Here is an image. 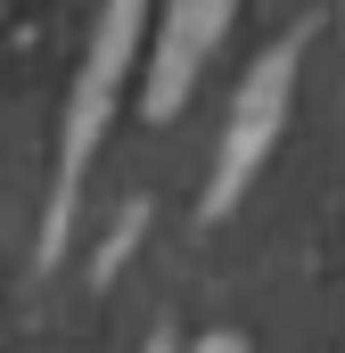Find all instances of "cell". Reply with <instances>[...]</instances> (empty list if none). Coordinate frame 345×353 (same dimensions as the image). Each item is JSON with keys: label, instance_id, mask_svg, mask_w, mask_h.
<instances>
[{"label": "cell", "instance_id": "obj_1", "mask_svg": "<svg viewBox=\"0 0 345 353\" xmlns=\"http://www.w3.org/2000/svg\"><path fill=\"white\" fill-rule=\"evenodd\" d=\"M157 25V0H99V25H90V50L75 66V90H66V132H58V214L75 197L83 165L99 157L107 123H115V99L140 66V33Z\"/></svg>", "mask_w": 345, "mask_h": 353}, {"label": "cell", "instance_id": "obj_2", "mask_svg": "<svg viewBox=\"0 0 345 353\" xmlns=\"http://www.w3.org/2000/svg\"><path fill=\"white\" fill-rule=\"evenodd\" d=\"M304 33H279L255 66L239 74V99H230V123H222V148H214V181H206V214H230L247 197V181L271 165L279 132H288V107H296V74H304Z\"/></svg>", "mask_w": 345, "mask_h": 353}, {"label": "cell", "instance_id": "obj_3", "mask_svg": "<svg viewBox=\"0 0 345 353\" xmlns=\"http://www.w3.org/2000/svg\"><path fill=\"white\" fill-rule=\"evenodd\" d=\"M239 0H157V25H148V74H140V115L172 123L189 107V90L206 83L222 33H230Z\"/></svg>", "mask_w": 345, "mask_h": 353}, {"label": "cell", "instance_id": "obj_4", "mask_svg": "<svg viewBox=\"0 0 345 353\" xmlns=\"http://www.w3.org/2000/svg\"><path fill=\"white\" fill-rule=\"evenodd\" d=\"M337 17H345V0H337Z\"/></svg>", "mask_w": 345, "mask_h": 353}]
</instances>
